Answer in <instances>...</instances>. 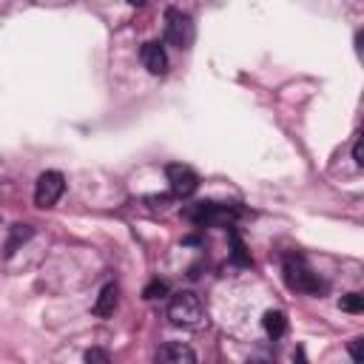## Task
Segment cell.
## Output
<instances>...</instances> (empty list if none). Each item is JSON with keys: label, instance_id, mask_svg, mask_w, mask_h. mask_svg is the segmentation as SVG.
Returning a JSON list of instances; mask_svg holds the SVG:
<instances>
[{"label": "cell", "instance_id": "cell-18", "mask_svg": "<svg viewBox=\"0 0 364 364\" xmlns=\"http://www.w3.org/2000/svg\"><path fill=\"white\" fill-rule=\"evenodd\" d=\"M128 3H131V6H142L145 0H128Z\"/></svg>", "mask_w": 364, "mask_h": 364}, {"label": "cell", "instance_id": "cell-12", "mask_svg": "<svg viewBox=\"0 0 364 364\" xmlns=\"http://www.w3.org/2000/svg\"><path fill=\"white\" fill-rule=\"evenodd\" d=\"M338 307L347 310V313H361L364 310V296L361 293H347V296H341Z\"/></svg>", "mask_w": 364, "mask_h": 364}, {"label": "cell", "instance_id": "cell-1", "mask_svg": "<svg viewBox=\"0 0 364 364\" xmlns=\"http://www.w3.org/2000/svg\"><path fill=\"white\" fill-rule=\"evenodd\" d=\"M205 310H202V301L193 290H179L171 296L168 301V318L176 324V327H196L202 321Z\"/></svg>", "mask_w": 364, "mask_h": 364}, {"label": "cell", "instance_id": "cell-11", "mask_svg": "<svg viewBox=\"0 0 364 364\" xmlns=\"http://www.w3.org/2000/svg\"><path fill=\"white\" fill-rule=\"evenodd\" d=\"M262 327L270 338H282L287 333V316L282 310H267L264 318H262Z\"/></svg>", "mask_w": 364, "mask_h": 364}, {"label": "cell", "instance_id": "cell-16", "mask_svg": "<svg viewBox=\"0 0 364 364\" xmlns=\"http://www.w3.org/2000/svg\"><path fill=\"white\" fill-rule=\"evenodd\" d=\"M85 361H100V364H108V361H111V355H108L105 350H88V353H85Z\"/></svg>", "mask_w": 364, "mask_h": 364}, {"label": "cell", "instance_id": "cell-7", "mask_svg": "<svg viewBox=\"0 0 364 364\" xmlns=\"http://www.w3.org/2000/svg\"><path fill=\"white\" fill-rule=\"evenodd\" d=\"M156 361H162V364H193L196 353L182 341H168L156 350Z\"/></svg>", "mask_w": 364, "mask_h": 364}, {"label": "cell", "instance_id": "cell-8", "mask_svg": "<svg viewBox=\"0 0 364 364\" xmlns=\"http://www.w3.org/2000/svg\"><path fill=\"white\" fill-rule=\"evenodd\" d=\"M139 60L148 68V74H165V68H168V57L159 43H145L139 51Z\"/></svg>", "mask_w": 364, "mask_h": 364}, {"label": "cell", "instance_id": "cell-4", "mask_svg": "<svg viewBox=\"0 0 364 364\" xmlns=\"http://www.w3.org/2000/svg\"><path fill=\"white\" fill-rule=\"evenodd\" d=\"M193 34H196L193 20H191L185 11H179V9H168V11H165V40H168L171 46H176V48H191Z\"/></svg>", "mask_w": 364, "mask_h": 364}, {"label": "cell", "instance_id": "cell-17", "mask_svg": "<svg viewBox=\"0 0 364 364\" xmlns=\"http://www.w3.org/2000/svg\"><path fill=\"white\" fill-rule=\"evenodd\" d=\"M350 355H353V361H361V338L350 341Z\"/></svg>", "mask_w": 364, "mask_h": 364}, {"label": "cell", "instance_id": "cell-3", "mask_svg": "<svg viewBox=\"0 0 364 364\" xmlns=\"http://www.w3.org/2000/svg\"><path fill=\"white\" fill-rule=\"evenodd\" d=\"M284 282L290 290H299V293H318L324 284L321 279L304 264L301 256H287L284 259Z\"/></svg>", "mask_w": 364, "mask_h": 364}, {"label": "cell", "instance_id": "cell-10", "mask_svg": "<svg viewBox=\"0 0 364 364\" xmlns=\"http://www.w3.org/2000/svg\"><path fill=\"white\" fill-rule=\"evenodd\" d=\"M31 236H34V228H31V225H23V222L11 225V228H9V242H6V256H14L17 247L26 245Z\"/></svg>", "mask_w": 364, "mask_h": 364}, {"label": "cell", "instance_id": "cell-2", "mask_svg": "<svg viewBox=\"0 0 364 364\" xmlns=\"http://www.w3.org/2000/svg\"><path fill=\"white\" fill-rule=\"evenodd\" d=\"M185 213H188V219H193L196 225H228V228H230V222H233L236 216H242V208H236V205H222V202H196V205L188 208Z\"/></svg>", "mask_w": 364, "mask_h": 364}, {"label": "cell", "instance_id": "cell-15", "mask_svg": "<svg viewBox=\"0 0 364 364\" xmlns=\"http://www.w3.org/2000/svg\"><path fill=\"white\" fill-rule=\"evenodd\" d=\"M353 162L361 168L364 165V142H361V134L355 136V142H353Z\"/></svg>", "mask_w": 364, "mask_h": 364}, {"label": "cell", "instance_id": "cell-13", "mask_svg": "<svg viewBox=\"0 0 364 364\" xmlns=\"http://www.w3.org/2000/svg\"><path fill=\"white\" fill-rule=\"evenodd\" d=\"M230 242H233V262L236 264H250V256L245 253V245H242V239H239L236 230H230Z\"/></svg>", "mask_w": 364, "mask_h": 364}, {"label": "cell", "instance_id": "cell-5", "mask_svg": "<svg viewBox=\"0 0 364 364\" xmlns=\"http://www.w3.org/2000/svg\"><path fill=\"white\" fill-rule=\"evenodd\" d=\"M63 191H65L63 173L60 171H43L37 176V185H34V205L37 208H51V205H57Z\"/></svg>", "mask_w": 364, "mask_h": 364}, {"label": "cell", "instance_id": "cell-6", "mask_svg": "<svg viewBox=\"0 0 364 364\" xmlns=\"http://www.w3.org/2000/svg\"><path fill=\"white\" fill-rule=\"evenodd\" d=\"M165 176H168V185H171V191L176 196H191L199 188V176L188 165H179V162L176 165H168L165 168Z\"/></svg>", "mask_w": 364, "mask_h": 364}, {"label": "cell", "instance_id": "cell-9", "mask_svg": "<svg viewBox=\"0 0 364 364\" xmlns=\"http://www.w3.org/2000/svg\"><path fill=\"white\" fill-rule=\"evenodd\" d=\"M117 296H119L117 284H114V282H108V284L100 290L97 301H94V316H100V318H108V316L117 310Z\"/></svg>", "mask_w": 364, "mask_h": 364}, {"label": "cell", "instance_id": "cell-14", "mask_svg": "<svg viewBox=\"0 0 364 364\" xmlns=\"http://www.w3.org/2000/svg\"><path fill=\"white\" fill-rule=\"evenodd\" d=\"M165 293H168V284H165V282H159V279H156V282H151V284L142 290V296H145V299H159V296H165Z\"/></svg>", "mask_w": 364, "mask_h": 364}]
</instances>
